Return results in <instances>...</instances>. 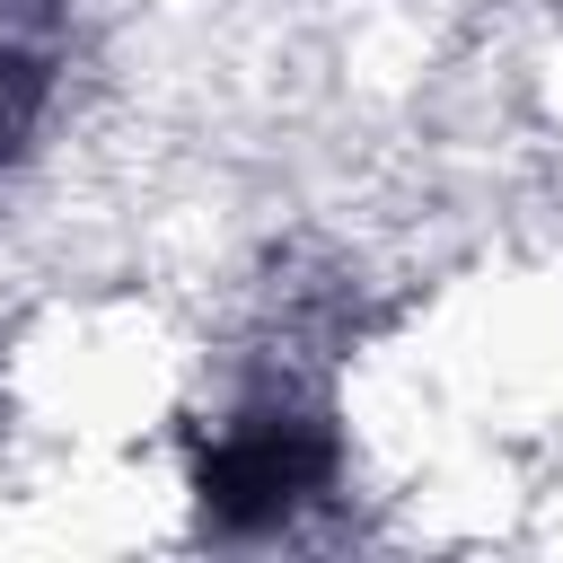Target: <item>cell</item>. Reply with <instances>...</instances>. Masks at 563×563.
<instances>
[{
    "mask_svg": "<svg viewBox=\"0 0 563 563\" xmlns=\"http://www.w3.org/2000/svg\"><path fill=\"white\" fill-rule=\"evenodd\" d=\"M70 79V0H0V185L35 158Z\"/></svg>",
    "mask_w": 563,
    "mask_h": 563,
    "instance_id": "obj_2",
    "label": "cell"
},
{
    "mask_svg": "<svg viewBox=\"0 0 563 563\" xmlns=\"http://www.w3.org/2000/svg\"><path fill=\"white\" fill-rule=\"evenodd\" d=\"M185 493H194L202 537H220V545L299 537L343 493V431H334L325 387L299 361L238 369L220 387V405L194 422Z\"/></svg>",
    "mask_w": 563,
    "mask_h": 563,
    "instance_id": "obj_1",
    "label": "cell"
}]
</instances>
